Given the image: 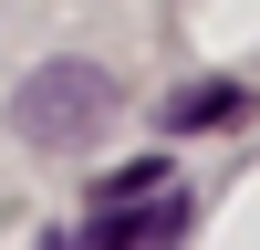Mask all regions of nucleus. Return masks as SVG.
Here are the masks:
<instances>
[{
    "label": "nucleus",
    "instance_id": "f257e3e1",
    "mask_svg": "<svg viewBox=\"0 0 260 250\" xmlns=\"http://www.w3.org/2000/svg\"><path fill=\"white\" fill-rule=\"evenodd\" d=\"M115 104H125V94H115V73H104V63H42V73L11 94V136L73 157V146H94L104 125H115Z\"/></svg>",
    "mask_w": 260,
    "mask_h": 250
},
{
    "label": "nucleus",
    "instance_id": "f03ea898",
    "mask_svg": "<svg viewBox=\"0 0 260 250\" xmlns=\"http://www.w3.org/2000/svg\"><path fill=\"white\" fill-rule=\"evenodd\" d=\"M240 104H250L240 83H187V94L167 104V125H177V136H187V125H229V115H240Z\"/></svg>",
    "mask_w": 260,
    "mask_h": 250
},
{
    "label": "nucleus",
    "instance_id": "7ed1b4c3",
    "mask_svg": "<svg viewBox=\"0 0 260 250\" xmlns=\"http://www.w3.org/2000/svg\"><path fill=\"white\" fill-rule=\"evenodd\" d=\"M167 188V157H136V167H115V177H104V208H146Z\"/></svg>",
    "mask_w": 260,
    "mask_h": 250
}]
</instances>
